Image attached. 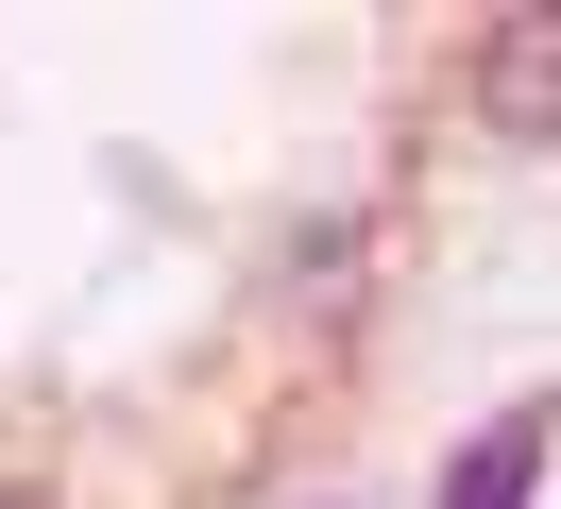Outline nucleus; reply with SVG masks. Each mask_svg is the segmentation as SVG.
<instances>
[{
    "label": "nucleus",
    "mask_w": 561,
    "mask_h": 509,
    "mask_svg": "<svg viewBox=\"0 0 561 509\" xmlns=\"http://www.w3.org/2000/svg\"><path fill=\"white\" fill-rule=\"evenodd\" d=\"M511 493H527V425H493V441H477V475H459L443 509H511Z\"/></svg>",
    "instance_id": "nucleus-1"
},
{
    "label": "nucleus",
    "mask_w": 561,
    "mask_h": 509,
    "mask_svg": "<svg viewBox=\"0 0 561 509\" xmlns=\"http://www.w3.org/2000/svg\"><path fill=\"white\" fill-rule=\"evenodd\" d=\"M0 509H35V493H0Z\"/></svg>",
    "instance_id": "nucleus-2"
}]
</instances>
